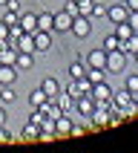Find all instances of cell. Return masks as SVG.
I'll use <instances>...</instances> for the list:
<instances>
[{
  "label": "cell",
  "mask_w": 138,
  "mask_h": 153,
  "mask_svg": "<svg viewBox=\"0 0 138 153\" xmlns=\"http://www.w3.org/2000/svg\"><path fill=\"white\" fill-rule=\"evenodd\" d=\"M124 67H127V55L121 49H112V52H106V64H104V69L106 72H124Z\"/></svg>",
  "instance_id": "6da1fadb"
},
{
  "label": "cell",
  "mask_w": 138,
  "mask_h": 153,
  "mask_svg": "<svg viewBox=\"0 0 138 153\" xmlns=\"http://www.w3.org/2000/svg\"><path fill=\"white\" fill-rule=\"evenodd\" d=\"M69 32L75 35V38H89V32H92V23H89V17L78 15L75 20H72V29H69Z\"/></svg>",
  "instance_id": "7a4b0ae2"
},
{
  "label": "cell",
  "mask_w": 138,
  "mask_h": 153,
  "mask_svg": "<svg viewBox=\"0 0 138 153\" xmlns=\"http://www.w3.org/2000/svg\"><path fill=\"white\" fill-rule=\"evenodd\" d=\"M75 110L81 113L84 119H89V116H92V110H95V98H92V95H89V93L78 95V98H75Z\"/></svg>",
  "instance_id": "3957f363"
},
{
  "label": "cell",
  "mask_w": 138,
  "mask_h": 153,
  "mask_svg": "<svg viewBox=\"0 0 138 153\" xmlns=\"http://www.w3.org/2000/svg\"><path fill=\"white\" fill-rule=\"evenodd\" d=\"M32 38H34V52H46L52 46V32H46V29H34Z\"/></svg>",
  "instance_id": "277c9868"
},
{
  "label": "cell",
  "mask_w": 138,
  "mask_h": 153,
  "mask_svg": "<svg viewBox=\"0 0 138 153\" xmlns=\"http://www.w3.org/2000/svg\"><path fill=\"white\" fill-rule=\"evenodd\" d=\"M106 17H109L112 23H124V20L129 17L127 3H115V6H109V9H106Z\"/></svg>",
  "instance_id": "5b68a950"
},
{
  "label": "cell",
  "mask_w": 138,
  "mask_h": 153,
  "mask_svg": "<svg viewBox=\"0 0 138 153\" xmlns=\"http://www.w3.org/2000/svg\"><path fill=\"white\" fill-rule=\"evenodd\" d=\"M89 95H92L95 101H109V98H112V87L106 84V81H98V84H92Z\"/></svg>",
  "instance_id": "8992f818"
},
{
  "label": "cell",
  "mask_w": 138,
  "mask_h": 153,
  "mask_svg": "<svg viewBox=\"0 0 138 153\" xmlns=\"http://www.w3.org/2000/svg\"><path fill=\"white\" fill-rule=\"evenodd\" d=\"M55 139V119H43L37 124V142H52Z\"/></svg>",
  "instance_id": "52a82bcc"
},
{
  "label": "cell",
  "mask_w": 138,
  "mask_h": 153,
  "mask_svg": "<svg viewBox=\"0 0 138 153\" xmlns=\"http://www.w3.org/2000/svg\"><path fill=\"white\" fill-rule=\"evenodd\" d=\"M72 20L75 17L69 15V12H58L55 15V23H52V32H69L72 29Z\"/></svg>",
  "instance_id": "ba28073f"
},
{
  "label": "cell",
  "mask_w": 138,
  "mask_h": 153,
  "mask_svg": "<svg viewBox=\"0 0 138 153\" xmlns=\"http://www.w3.org/2000/svg\"><path fill=\"white\" fill-rule=\"evenodd\" d=\"M72 130H75V121L69 119V116L55 119V136H72Z\"/></svg>",
  "instance_id": "9c48e42d"
},
{
  "label": "cell",
  "mask_w": 138,
  "mask_h": 153,
  "mask_svg": "<svg viewBox=\"0 0 138 153\" xmlns=\"http://www.w3.org/2000/svg\"><path fill=\"white\" fill-rule=\"evenodd\" d=\"M15 81H17V67L15 64H0V87L15 84Z\"/></svg>",
  "instance_id": "30bf717a"
},
{
  "label": "cell",
  "mask_w": 138,
  "mask_h": 153,
  "mask_svg": "<svg viewBox=\"0 0 138 153\" xmlns=\"http://www.w3.org/2000/svg\"><path fill=\"white\" fill-rule=\"evenodd\" d=\"M17 23L23 26V32H34V29H37V15H32V12H20Z\"/></svg>",
  "instance_id": "8fae6325"
},
{
  "label": "cell",
  "mask_w": 138,
  "mask_h": 153,
  "mask_svg": "<svg viewBox=\"0 0 138 153\" xmlns=\"http://www.w3.org/2000/svg\"><path fill=\"white\" fill-rule=\"evenodd\" d=\"M84 64H86V67H101L104 69V64H106V52H104V49H92L89 55H86Z\"/></svg>",
  "instance_id": "7c38bea8"
},
{
  "label": "cell",
  "mask_w": 138,
  "mask_h": 153,
  "mask_svg": "<svg viewBox=\"0 0 138 153\" xmlns=\"http://www.w3.org/2000/svg\"><path fill=\"white\" fill-rule=\"evenodd\" d=\"M40 90L46 93V98H58V95H60V84L55 81V78H43V81H40Z\"/></svg>",
  "instance_id": "4fadbf2b"
},
{
  "label": "cell",
  "mask_w": 138,
  "mask_h": 153,
  "mask_svg": "<svg viewBox=\"0 0 138 153\" xmlns=\"http://www.w3.org/2000/svg\"><path fill=\"white\" fill-rule=\"evenodd\" d=\"M32 139H37V124L34 121H29L23 127V133L20 136H12V142H32Z\"/></svg>",
  "instance_id": "5bb4252c"
},
{
  "label": "cell",
  "mask_w": 138,
  "mask_h": 153,
  "mask_svg": "<svg viewBox=\"0 0 138 153\" xmlns=\"http://www.w3.org/2000/svg\"><path fill=\"white\" fill-rule=\"evenodd\" d=\"M32 64H34L32 52H17V58H15V67H17V69H29Z\"/></svg>",
  "instance_id": "9a60e30c"
},
{
  "label": "cell",
  "mask_w": 138,
  "mask_h": 153,
  "mask_svg": "<svg viewBox=\"0 0 138 153\" xmlns=\"http://www.w3.org/2000/svg\"><path fill=\"white\" fill-rule=\"evenodd\" d=\"M92 84H98V81H104L106 78V69H101V67H86V72H84Z\"/></svg>",
  "instance_id": "2e32d148"
},
{
  "label": "cell",
  "mask_w": 138,
  "mask_h": 153,
  "mask_svg": "<svg viewBox=\"0 0 138 153\" xmlns=\"http://www.w3.org/2000/svg\"><path fill=\"white\" fill-rule=\"evenodd\" d=\"M52 23H55V15H52V12H43V15H37V29H46V32H52Z\"/></svg>",
  "instance_id": "e0dca14e"
},
{
  "label": "cell",
  "mask_w": 138,
  "mask_h": 153,
  "mask_svg": "<svg viewBox=\"0 0 138 153\" xmlns=\"http://www.w3.org/2000/svg\"><path fill=\"white\" fill-rule=\"evenodd\" d=\"M0 98H3V104H12V101L17 98L15 87H12V84H3V87H0Z\"/></svg>",
  "instance_id": "ac0fdd59"
},
{
  "label": "cell",
  "mask_w": 138,
  "mask_h": 153,
  "mask_svg": "<svg viewBox=\"0 0 138 153\" xmlns=\"http://www.w3.org/2000/svg\"><path fill=\"white\" fill-rule=\"evenodd\" d=\"M129 35H132V26H129L127 20H124V23H115V38H118V41H124Z\"/></svg>",
  "instance_id": "d6986e66"
},
{
  "label": "cell",
  "mask_w": 138,
  "mask_h": 153,
  "mask_svg": "<svg viewBox=\"0 0 138 153\" xmlns=\"http://www.w3.org/2000/svg\"><path fill=\"white\" fill-rule=\"evenodd\" d=\"M43 101H46V93H43L40 87H37V90H32V93H29V104H32V107H40Z\"/></svg>",
  "instance_id": "ffe728a7"
},
{
  "label": "cell",
  "mask_w": 138,
  "mask_h": 153,
  "mask_svg": "<svg viewBox=\"0 0 138 153\" xmlns=\"http://www.w3.org/2000/svg\"><path fill=\"white\" fill-rule=\"evenodd\" d=\"M86 72V64L84 61H75V64H69V78H81Z\"/></svg>",
  "instance_id": "44dd1931"
},
{
  "label": "cell",
  "mask_w": 138,
  "mask_h": 153,
  "mask_svg": "<svg viewBox=\"0 0 138 153\" xmlns=\"http://www.w3.org/2000/svg\"><path fill=\"white\" fill-rule=\"evenodd\" d=\"M15 58H17V49H12V46L0 49V64H15Z\"/></svg>",
  "instance_id": "7402d4cb"
},
{
  "label": "cell",
  "mask_w": 138,
  "mask_h": 153,
  "mask_svg": "<svg viewBox=\"0 0 138 153\" xmlns=\"http://www.w3.org/2000/svg\"><path fill=\"white\" fill-rule=\"evenodd\" d=\"M75 3H78V15H84V17L92 15V3L95 0H75Z\"/></svg>",
  "instance_id": "603a6c76"
},
{
  "label": "cell",
  "mask_w": 138,
  "mask_h": 153,
  "mask_svg": "<svg viewBox=\"0 0 138 153\" xmlns=\"http://www.w3.org/2000/svg\"><path fill=\"white\" fill-rule=\"evenodd\" d=\"M101 49H104V52H112V49H118V38H115V32H112V35H106V38H104Z\"/></svg>",
  "instance_id": "cb8c5ba5"
},
{
  "label": "cell",
  "mask_w": 138,
  "mask_h": 153,
  "mask_svg": "<svg viewBox=\"0 0 138 153\" xmlns=\"http://www.w3.org/2000/svg\"><path fill=\"white\" fill-rule=\"evenodd\" d=\"M124 90H127V93L135 98V95H138V75H129V78H127V84H124Z\"/></svg>",
  "instance_id": "d4e9b609"
},
{
  "label": "cell",
  "mask_w": 138,
  "mask_h": 153,
  "mask_svg": "<svg viewBox=\"0 0 138 153\" xmlns=\"http://www.w3.org/2000/svg\"><path fill=\"white\" fill-rule=\"evenodd\" d=\"M63 93H69L72 98H78V95H84V93H81V87H78V81H75V78H69V84L63 87Z\"/></svg>",
  "instance_id": "484cf974"
},
{
  "label": "cell",
  "mask_w": 138,
  "mask_h": 153,
  "mask_svg": "<svg viewBox=\"0 0 138 153\" xmlns=\"http://www.w3.org/2000/svg\"><path fill=\"white\" fill-rule=\"evenodd\" d=\"M89 17H106V6H101V3L95 0V3H92V15H89Z\"/></svg>",
  "instance_id": "4316f807"
},
{
  "label": "cell",
  "mask_w": 138,
  "mask_h": 153,
  "mask_svg": "<svg viewBox=\"0 0 138 153\" xmlns=\"http://www.w3.org/2000/svg\"><path fill=\"white\" fill-rule=\"evenodd\" d=\"M75 81H78V87H81V93H89V90H92V81H89V78H86V75L75 78Z\"/></svg>",
  "instance_id": "83f0119b"
},
{
  "label": "cell",
  "mask_w": 138,
  "mask_h": 153,
  "mask_svg": "<svg viewBox=\"0 0 138 153\" xmlns=\"http://www.w3.org/2000/svg\"><path fill=\"white\" fill-rule=\"evenodd\" d=\"M63 12H69L72 17H78V3L75 0H66V3H63Z\"/></svg>",
  "instance_id": "f1b7e54d"
},
{
  "label": "cell",
  "mask_w": 138,
  "mask_h": 153,
  "mask_svg": "<svg viewBox=\"0 0 138 153\" xmlns=\"http://www.w3.org/2000/svg\"><path fill=\"white\" fill-rule=\"evenodd\" d=\"M43 119H46V113H43L40 107H34V113H32V119H29V121H34V124H40Z\"/></svg>",
  "instance_id": "f546056e"
},
{
  "label": "cell",
  "mask_w": 138,
  "mask_h": 153,
  "mask_svg": "<svg viewBox=\"0 0 138 153\" xmlns=\"http://www.w3.org/2000/svg\"><path fill=\"white\" fill-rule=\"evenodd\" d=\"M127 23L132 26V32H138V12H129V17H127Z\"/></svg>",
  "instance_id": "4dcf8cb0"
},
{
  "label": "cell",
  "mask_w": 138,
  "mask_h": 153,
  "mask_svg": "<svg viewBox=\"0 0 138 153\" xmlns=\"http://www.w3.org/2000/svg\"><path fill=\"white\" fill-rule=\"evenodd\" d=\"M3 9H9V12H20V0H6Z\"/></svg>",
  "instance_id": "1f68e13d"
},
{
  "label": "cell",
  "mask_w": 138,
  "mask_h": 153,
  "mask_svg": "<svg viewBox=\"0 0 138 153\" xmlns=\"http://www.w3.org/2000/svg\"><path fill=\"white\" fill-rule=\"evenodd\" d=\"M0 41H9V23L0 20Z\"/></svg>",
  "instance_id": "d6a6232c"
},
{
  "label": "cell",
  "mask_w": 138,
  "mask_h": 153,
  "mask_svg": "<svg viewBox=\"0 0 138 153\" xmlns=\"http://www.w3.org/2000/svg\"><path fill=\"white\" fill-rule=\"evenodd\" d=\"M0 142H12V136H9V130H6V124H0Z\"/></svg>",
  "instance_id": "836d02e7"
},
{
  "label": "cell",
  "mask_w": 138,
  "mask_h": 153,
  "mask_svg": "<svg viewBox=\"0 0 138 153\" xmlns=\"http://www.w3.org/2000/svg\"><path fill=\"white\" fill-rule=\"evenodd\" d=\"M124 3H127L129 12H138V0H124Z\"/></svg>",
  "instance_id": "e575fe53"
},
{
  "label": "cell",
  "mask_w": 138,
  "mask_h": 153,
  "mask_svg": "<svg viewBox=\"0 0 138 153\" xmlns=\"http://www.w3.org/2000/svg\"><path fill=\"white\" fill-rule=\"evenodd\" d=\"M0 124H6V107L0 104Z\"/></svg>",
  "instance_id": "d590c367"
},
{
  "label": "cell",
  "mask_w": 138,
  "mask_h": 153,
  "mask_svg": "<svg viewBox=\"0 0 138 153\" xmlns=\"http://www.w3.org/2000/svg\"><path fill=\"white\" fill-rule=\"evenodd\" d=\"M129 61H135V64H138V52H135V55H132V58H129Z\"/></svg>",
  "instance_id": "8d00e7d4"
},
{
  "label": "cell",
  "mask_w": 138,
  "mask_h": 153,
  "mask_svg": "<svg viewBox=\"0 0 138 153\" xmlns=\"http://www.w3.org/2000/svg\"><path fill=\"white\" fill-rule=\"evenodd\" d=\"M0 6H6V0H0Z\"/></svg>",
  "instance_id": "74e56055"
},
{
  "label": "cell",
  "mask_w": 138,
  "mask_h": 153,
  "mask_svg": "<svg viewBox=\"0 0 138 153\" xmlns=\"http://www.w3.org/2000/svg\"><path fill=\"white\" fill-rule=\"evenodd\" d=\"M135 104H138V95H135Z\"/></svg>",
  "instance_id": "f35d334b"
},
{
  "label": "cell",
  "mask_w": 138,
  "mask_h": 153,
  "mask_svg": "<svg viewBox=\"0 0 138 153\" xmlns=\"http://www.w3.org/2000/svg\"><path fill=\"white\" fill-rule=\"evenodd\" d=\"M121 3H124V0H121Z\"/></svg>",
  "instance_id": "ab89813d"
}]
</instances>
